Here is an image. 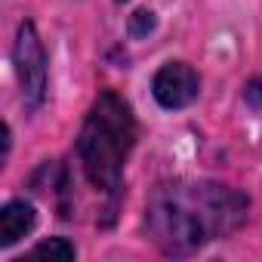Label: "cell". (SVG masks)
Instances as JSON below:
<instances>
[{
    "instance_id": "obj_1",
    "label": "cell",
    "mask_w": 262,
    "mask_h": 262,
    "mask_svg": "<svg viewBox=\"0 0 262 262\" xmlns=\"http://www.w3.org/2000/svg\"><path fill=\"white\" fill-rule=\"evenodd\" d=\"M250 201L219 182H167L158 185L145 207L151 241L170 256H188L204 244L244 225Z\"/></svg>"
},
{
    "instance_id": "obj_2",
    "label": "cell",
    "mask_w": 262,
    "mask_h": 262,
    "mask_svg": "<svg viewBox=\"0 0 262 262\" xmlns=\"http://www.w3.org/2000/svg\"><path fill=\"white\" fill-rule=\"evenodd\" d=\"M136 145V120L129 105L105 90L96 105L90 108L83 129L77 136V158L83 164L86 179L105 191V194H117L120 179H123V164Z\"/></svg>"
},
{
    "instance_id": "obj_3",
    "label": "cell",
    "mask_w": 262,
    "mask_h": 262,
    "mask_svg": "<svg viewBox=\"0 0 262 262\" xmlns=\"http://www.w3.org/2000/svg\"><path fill=\"white\" fill-rule=\"evenodd\" d=\"M16 74L22 83L25 105L37 108L47 96V56L31 22H22L16 34Z\"/></svg>"
},
{
    "instance_id": "obj_4",
    "label": "cell",
    "mask_w": 262,
    "mask_h": 262,
    "mask_svg": "<svg viewBox=\"0 0 262 262\" xmlns=\"http://www.w3.org/2000/svg\"><path fill=\"white\" fill-rule=\"evenodd\" d=\"M151 90H155V99H158L164 108H185V105H191V102L198 99L201 80H198V74H194L191 65H185V62H170V65H164V68L155 74Z\"/></svg>"
},
{
    "instance_id": "obj_5",
    "label": "cell",
    "mask_w": 262,
    "mask_h": 262,
    "mask_svg": "<svg viewBox=\"0 0 262 262\" xmlns=\"http://www.w3.org/2000/svg\"><path fill=\"white\" fill-rule=\"evenodd\" d=\"M34 222H37V216H34V207L31 204L10 201L4 210H0V244L13 247L19 237H25L34 228Z\"/></svg>"
},
{
    "instance_id": "obj_6",
    "label": "cell",
    "mask_w": 262,
    "mask_h": 262,
    "mask_svg": "<svg viewBox=\"0 0 262 262\" xmlns=\"http://www.w3.org/2000/svg\"><path fill=\"white\" fill-rule=\"evenodd\" d=\"M28 259H50V262H71L74 259V247L65 241V237H50L43 244H37Z\"/></svg>"
},
{
    "instance_id": "obj_7",
    "label": "cell",
    "mask_w": 262,
    "mask_h": 262,
    "mask_svg": "<svg viewBox=\"0 0 262 262\" xmlns=\"http://www.w3.org/2000/svg\"><path fill=\"white\" fill-rule=\"evenodd\" d=\"M151 28H155V16H151L148 10L133 13V19H129V34H133V37H142V34H148Z\"/></svg>"
},
{
    "instance_id": "obj_8",
    "label": "cell",
    "mask_w": 262,
    "mask_h": 262,
    "mask_svg": "<svg viewBox=\"0 0 262 262\" xmlns=\"http://www.w3.org/2000/svg\"><path fill=\"white\" fill-rule=\"evenodd\" d=\"M244 96H247V102H250V105H256V108H259V105H262V80L247 83V93H244Z\"/></svg>"
},
{
    "instance_id": "obj_9",
    "label": "cell",
    "mask_w": 262,
    "mask_h": 262,
    "mask_svg": "<svg viewBox=\"0 0 262 262\" xmlns=\"http://www.w3.org/2000/svg\"><path fill=\"white\" fill-rule=\"evenodd\" d=\"M120 4H123V0H120Z\"/></svg>"
}]
</instances>
